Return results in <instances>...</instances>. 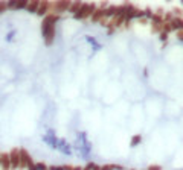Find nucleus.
Here are the masks:
<instances>
[{
  "mask_svg": "<svg viewBox=\"0 0 183 170\" xmlns=\"http://www.w3.org/2000/svg\"><path fill=\"white\" fill-rule=\"evenodd\" d=\"M43 35L46 37V43L50 44L52 43V38H54V34H55V29H54V25H49V23H43Z\"/></svg>",
  "mask_w": 183,
  "mask_h": 170,
  "instance_id": "obj_1",
  "label": "nucleus"
},
{
  "mask_svg": "<svg viewBox=\"0 0 183 170\" xmlns=\"http://www.w3.org/2000/svg\"><path fill=\"white\" fill-rule=\"evenodd\" d=\"M73 170H81V168H79V167H76V168H73Z\"/></svg>",
  "mask_w": 183,
  "mask_h": 170,
  "instance_id": "obj_14",
  "label": "nucleus"
},
{
  "mask_svg": "<svg viewBox=\"0 0 183 170\" xmlns=\"http://www.w3.org/2000/svg\"><path fill=\"white\" fill-rule=\"evenodd\" d=\"M50 170H64V167H50Z\"/></svg>",
  "mask_w": 183,
  "mask_h": 170,
  "instance_id": "obj_13",
  "label": "nucleus"
},
{
  "mask_svg": "<svg viewBox=\"0 0 183 170\" xmlns=\"http://www.w3.org/2000/svg\"><path fill=\"white\" fill-rule=\"evenodd\" d=\"M139 141H140V135H137V137H134V140H133V146H134V144H137Z\"/></svg>",
  "mask_w": 183,
  "mask_h": 170,
  "instance_id": "obj_11",
  "label": "nucleus"
},
{
  "mask_svg": "<svg viewBox=\"0 0 183 170\" xmlns=\"http://www.w3.org/2000/svg\"><path fill=\"white\" fill-rule=\"evenodd\" d=\"M93 9H95L93 5H82V6L79 8V11L75 14V17H76V18H84V17H87L88 14L93 12Z\"/></svg>",
  "mask_w": 183,
  "mask_h": 170,
  "instance_id": "obj_2",
  "label": "nucleus"
},
{
  "mask_svg": "<svg viewBox=\"0 0 183 170\" xmlns=\"http://www.w3.org/2000/svg\"><path fill=\"white\" fill-rule=\"evenodd\" d=\"M9 161H11V168L20 167V152H19V149H14L9 153Z\"/></svg>",
  "mask_w": 183,
  "mask_h": 170,
  "instance_id": "obj_4",
  "label": "nucleus"
},
{
  "mask_svg": "<svg viewBox=\"0 0 183 170\" xmlns=\"http://www.w3.org/2000/svg\"><path fill=\"white\" fill-rule=\"evenodd\" d=\"M79 8H81L79 2H76V3H73V5H70V6H69V9H70L72 12H75V14H76V12L79 11Z\"/></svg>",
  "mask_w": 183,
  "mask_h": 170,
  "instance_id": "obj_9",
  "label": "nucleus"
},
{
  "mask_svg": "<svg viewBox=\"0 0 183 170\" xmlns=\"http://www.w3.org/2000/svg\"><path fill=\"white\" fill-rule=\"evenodd\" d=\"M20 167H29L32 165V158L29 156V153L25 149H20Z\"/></svg>",
  "mask_w": 183,
  "mask_h": 170,
  "instance_id": "obj_3",
  "label": "nucleus"
},
{
  "mask_svg": "<svg viewBox=\"0 0 183 170\" xmlns=\"http://www.w3.org/2000/svg\"><path fill=\"white\" fill-rule=\"evenodd\" d=\"M3 9H6V3H3V2H0V12H2Z\"/></svg>",
  "mask_w": 183,
  "mask_h": 170,
  "instance_id": "obj_12",
  "label": "nucleus"
},
{
  "mask_svg": "<svg viewBox=\"0 0 183 170\" xmlns=\"http://www.w3.org/2000/svg\"><path fill=\"white\" fill-rule=\"evenodd\" d=\"M0 161H2V159H0Z\"/></svg>",
  "mask_w": 183,
  "mask_h": 170,
  "instance_id": "obj_15",
  "label": "nucleus"
},
{
  "mask_svg": "<svg viewBox=\"0 0 183 170\" xmlns=\"http://www.w3.org/2000/svg\"><path fill=\"white\" fill-rule=\"evenodd\" d=\"M38 6H40V2H31V3H28V11H32V12H35L37 9H38Z\"/></svg>",
  "mask_w": 183,
  "mask_h": 170,
  "instance_id": "obj_8",
  "label": "nucleus"
},
{
  "mask_svg": "<svg viewBox=\"0 0 183 170\" xmlns=\"http://www.w3.org/2000/svg\"><path fill=\"white\" fill-rule=\"evenodd\" d=\"M172 26L177 28V29H180V28H183V22H181V20H174V22H172Z\"/></svg>",
  "mask_w": 183,
  "mask_h": 170,
  "instance_id": "obj_10",
  "label": "nucleus"
},
{
  "mask_svg": "<svg viewBox=\"0 0 183 170\" xmlns=\"http://www.w3.org/2000/svg\"><path fill=\"white\" fill-rule=\"evenodd\" d=\"M0 167H2L3 170H9L11 168V161H9V153H3L0 155Z\"/></svg>",
  "mask_w": 183,
  "mask_h": 170,
  "instance_id": "obj_5",
  "label": "nucleus"
},
{
  "mask_svg": "<svg viewBox=\"0 0 183 170\" xmlns=\"http://www.w3.org/2000/svg\"><path fill=\"white\" fill-rule=\"evenodd\" d=\"M47 9H49V3H47V2H43V3H40L37 12H38L40 15H46V11H47Z\"/></svg>",
  "mask_w": 183,
  "mask_h": 170,
  "instance_id": "obj_7",
  "label": "nucleus"
},
{
  "mask_svg": "<svg viewBox=\"0 0 183 170\" xmlns=\"http://www.w3.org/2000/svg\"><path fill=\"white\" fill-rule=\"evenodd\" d=\"M69 6H70L69 2H58V3L54 5V9H55V12H61V11L69 9Z\"/></svg>",
  "mask_w": 183,
  "mask_h": 170,
  "instance_id": "obj_6",
  "label": "nucleus"
}]
</instances>
